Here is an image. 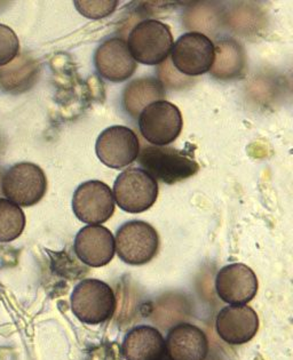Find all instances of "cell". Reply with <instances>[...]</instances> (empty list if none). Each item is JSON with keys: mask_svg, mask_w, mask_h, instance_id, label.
Here are the masks:
<instances>
[{"mask_svg": "<svg viewBox=\"0 0 293 360\" xmlns=\"http://www.w3.org/2000/svg\"><path fill=\"white\" fill-rule=\"evenodd\" d=\"M115 248L123 262L130 266H144L158 252L159 236L149 223L128 221L117 231Z\"/></svg>", "mask_w": 293, "mask_h": 360, "instance_id": "cell-5", "label": "cell"}, {"mask_svg": "<svg viewBox=\"0 0 293 360\" xmlns=\"http://www.w3.org/2000/svg\"><path fill=\"white\" fill-rule=\"evenodd\" d=\"M127 47L135 62L157 65L168 60L173 36L168 25L157 20L139 22L128 34Z\"/></svg>", "mask_w": 293, "mask_h": 360, "instance_id": "cell-3", "label": "cell"}, {"mask_svg": "<svg viewBox=\"0 0 293 360\" xmlns=\"http://www.w3.org/2000/svg\"><path fill=\"white\" fill-rule=\"evenodd\" d=\"M73 210L82 222L89 226H100L115 213L113 191L101 181L84 182L73 193Z\"/></svg>", "mask_w": 293, "mask_h": 360, "instance_id": "cell-9", "label": "cell"}, {"mask_svg": "<svg viewBox=\"0 0 293 360\" xmlns=\"http://www.w3.org/2000/svg\"><path fill=\"white\" fill-rule=\"evenodd\" d=\"M165 349L171 360H205L208 354V336L195 325L179 323L168 332Z\"/></svg>", "mask_w": 293, "mask_h": 360, "instance_id": "cell-15", "label": "cell"}, {"mask_svg": "<svg viewBox=\"0 0 293 360\" xmlns=\"http://www.w3.org/2000/svg\"><path fill=\"white\" fill-rule=\"evenodd\" d=\"M20 41L18 36L7 25H0V67L8 65L18 56Z\"/></svg>", "mask_w": 293, "mask_h": 360, "instance_id": "cell-21", "label": "cell"}, {"mask_svg": "<svg viewBox=\"0 0 293 360\" xmlns=\"http://www.w3.org/2000/svg\"><path fill=\"white\" fill-rule=\"evenodd\" d=\"M39 65L27 56H16L11 63L0 69V89L9 93H22L36 82Z\"/></svg>", "mask_w": 293, "mask_h": 360, "instance_id": "cell-19", "label": "cell"}, {"mask_svg": "<svg viewBox=\"0 0 293 360\" xmlns=\"http://www.w3.org/2000/svg\"><path fill=\"white\" fill-rule=\"evenodd\" d=\"M216 327L220 338L228 345H244L256 335L259 317L249 305H228L218 314Z\"/></svg>", "mask_w": 293, "mask_h": 360, "instance_id": "cell-13", "label": "cell"}, {"mask_svg": "<svg viewBox=\"0 0 293 360\" xmlns=\"http://www.w3.org/2000/svg\"><path fill=\"white\" fill-rule=\"evenodd\" d=\"M247 56L241 44L232 38L218 40L214 45V63L211 76L216 79H235L244 74Z\"/></svg>", "mask_w": 293, "mask_h": 360, "instance_id": "cell-17", "label": "cell"}, {"mask_svg": "<svg viewBox=\"0 0 293 360\" xmlns=\"http://www.w3.org/2000/svg\"><path fill=\"white\" fill-rule=\"evenodd\" d=\"M137 162L150 176L166 184H179L199 171L192 150L174 149L166 146H146L140 150Z\"/></svg>", "mask_w": 293, "mask_h": 360, "instance_id": "cell-1", "label": "cell"}, {"mask_svg": "<svg viewBox=\"0 0 293 360\" xmlns=\"http://www.w3.org/2000/svg\"><path fill=\"white\" fill-rule=\"evenodd\" d=\"M115 250V237L106 226H84L75 238L77 257L92 268L107 266L113 259Z\"/></svg>", "mask_w": 293, "mask_h": 360, "instance_id": "cell-14", "label": "cell"}, {"mask_svg": "<svg viewBox=\"0 0 293 360\" xmlns=\"http://www.w3.org/2000/svg\"><path fill=\"white\" fill-rule=\"evenodd\" d=\"M177 72L196 77L210 72L214 63V44L201 32H187L177 38L171 51Z\"/></svg>", "mask_w": 293, "mask_h": 360, "instance_id": "cell-8", "label": "cell"}, {"mask_svg": "<svg viewBox=\"0 0 293 360\" xmlns=\"http://www.w3.org/2000/svg\"><path fill=\"white\" fill-rule=\"evenodd\" d=\"M258 278L250 266L230 263L220 269L216 278V290L223 302L247 304L258 293Z\"/></svg>", "mask_w": 293, "mask_h": 360, "instance_id": "cell-11", "label": "cell"}, {"mask_svg": "<svg viewBox=\"0 0 293 360\" xmlns=\"http://www.w3.org/2000/svg\"><path fill=\"white\" fill-rule=\"evenodd\" d=\"M113 199L127 213H144L158 197V184L142 168H127L113 184Z\"/></svg>", "mask_w": 293, "mask_h": 360, "instance_id": "cell-4", "label": "cell"}, {"mask_svg": "<svg viewBox=\"0 0 293 360\" xmlns=\"http://www.w3.org/2000/svg\"><path fill=\"white\" fill-rule=\"evenodd\" d=\"M25 228V215L21 207L8 199L0 198V243L15 240Z\"/></svg>", "mask_w": 293, "mask_h": 360, "instance_id": "cell-20", "label": "cell"}, {"mask_svg": "<svg viewBox=\"0 0 293 360\" xmlns=\"http://www.w3.org/2000/svg\"><path fill=\"white\" fill-rule=\"evenodd\" d=\"M181 111L171 102L156 101L139 115V129L144 140L164 147L177 140L182 131Z\"/></svg>", "mask_w": 293, "mask_h": 360, "instance_id": "cell-7", "label": "cell"}, {"mask_svg": "<svg viewBox=\"0 0 293 360\" xmlns=\"http://www.w3.org/2000/svg\"><path fill=\"white\" fill-rule=\"evenodd\" d=\"M71 310L82 323L98 325L113 318L116 295L113 288L99 279H84L73 288Z\"/></svg>", "mask_w": 293, "mask_h": 360, "instance_id": "cell-2", "label": "cell"}, {"mask_svg": "<svg viewBox=\"0 0 293 360\" xmlns=\"http://www.w3.org/2000/svg\"><path fill=\"white\" fill-rule=\"evenodd\" d=\"M122 354L126 360H163L166 354L164 338L155 327H135L123 341Z\"/></svg>", "mask_w": 293, "mask_h": 360, "instance_id": "cell-16", "label": "cell"}, {"mask_svg": "<svg viewBox=\"0 0 293 360\" xmlns=\"http://www.w3.org/2000/svg\"><path fill=\"white\" fill-rule=\"evenodd\" d=\"M95 153L104 165L120 169L137 160L140 142L133 129L126 126H111L99 135Z\"/></svg>", "mask_w": 293, "mask_h": 360, "instance_id": "cell-10", "label": "cell"}, {"mask_svg": "<svg viewBox=\"0 0 293 360\" xmlns=\"http://www.w3.org/2000/svg\"><path fill=\"white\" fill-rule=\"evenodd\" d=\"M165 86L154 77L132 80L123 92V107L133 118H137L144 108L165 98Z\"/></svg>", "mask_w": 293, "mask_h": 360, "instance_id": "cell-18", "label": "cell"}, {"mask_svg": "<svg viewBox=\"0 0 293 360\" xmlns=\"http://www.w3.org/2000/svg\"><path fill=\"white\" fill-rule=\"evenodd\" d=\"M94 65L99 75L113 83H122L131 78L137 68L127 44L122 38L104 40L95 52Z\"/></svg>", "mask_w": 293, "mask_h": 360, "instance_id": "cell-12", "label": "cell"}, {"mask_svg": "<svg viewBox=\"0 0 293 360\" xmlns=\"http://www.w3.org/2000/svg\"><path fill=\"white\" fill-rule=\"evenodd\" d=\"M1 193L9 202L22 207H30L43 199L47 190V179L39 166L20 162L12 166L1 177Z\"/></svg>", "mask_w": 293, "mask_h": 360, "instance_id": "cell-6", "label": "cell"}, {"mask_svg": "<svg viewBox=\"0 0 293 360\" xmlns=\"http://www.w3.org/2000/svg\"><path fill=\"white\" fill-rule=\"evenodd\" d=\"M118 1H75L82 15L89 19H102L116 10Z\"/></svg>", "mask_w": 293, "mask_h": 360, "instance_id": "cell-22", "label": "cell"}]
</instances>
